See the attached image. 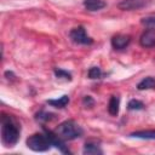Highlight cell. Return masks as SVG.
Masks as SVG:
<instances>
[{"label":"cell","mask_w":155,"mask_h":155,"mask_svg":"<svg viewBox=\"0 0 155 155\" xmlns=\"http://www.w3.org/2000/svg\"><path fill=\"white\" fill-rule=\"evenodd\" d=\"M21 136V124L15 115L1 113V142L5 147L17 144Z\"/></svg>","instance_id":"obj_1"},{"label":"cell","mask_w":155,"mask_h":155,"mask_svg":"<svg viewBox=\"0 0 155 155\" xmlns=\"http://www.w3.org/2000/svg\"><path fill=\"white\" fill-rule=\"evenodd\" d=\"M54 132L64 142L65 140H73V139L80 138L84 134V130L74 120H65V121L61 122L56 127Z\"/></svg>","instance_id":"obj_2"},{"label":"cell","mask_w":155,"mask_h":155,"mask_svg":"<svg viewBox=\"0 0 155 155\" xmlns=\"http://www.w3.org/2000/svg\"><path fill=\"white\" fill-rule=\"evenodd\" d=\"M25 143H27V147L29 149H31L33 151H39V153L47 151L52 147V143H51V140L48 139V137L45 132L34 133V134L29 136L27 138Z\"/></svg>","instance_id":"obj_3"},{"label":"cell","mask_w":155,"mask_h":155,"mask_svg":"<svg viewBox=\"0 0 155 155\" xmlns=\"http://www.w3.org/2000/svg\"><path fill=\"white\" fill-rule=\"evenodd\" d=\"M69 38L74 44H78V45H91V44H93L92 38L86 34V30L82 25L73 28L69 31Z\"/></svg>","instance_id":"obj_4"},{"label":"cell","mask_w":155,"mask_h":155,"mask_svg":"<svg viewBox=\"0 0 155 155\" xmlns=\"http://www.w3.org/2000/svg\"><path fill=\"white\" fill-rule=\"evenodd\" d=\"M149 2L150 0H121L117 4V7L122 11H133L148 6Z\"/></svg>","instance_id":"obj_5"},{"label":"cell","mask_w":155,"mask_h":155,"mask_svg":"<svg viewBox=\"0 0 155 155\" xmlns=\"http://www.w3.org/2000/svg\"><path fill=\"white\" fill-rule=\"evenodd\" d=\"M42 131L47 134V137H48V139L51 140V143H52V145H53V147H56V148H57L59 151H62L63 154H70V150L67 148V145H65L64 140H63V139H61V138L56 134V132H54V131L47 130V128H45V127H42Z\"/></svg>","instance_id":"obj_6"},{"label":"cell","mask_w":155,"mask_h":155,"mask_svg":"<svg viewBox=\"0 0 155 155\" xmlns=\"http://www.w3.org/2000/svg\"><path fill=\"white\" fill-rule=\"evenodd\" d=\"M139 44L142 47H145V48L154 47L155 46V29L154 28L145 29L139 38Z\"/></svg>","instance_id":"obj_7"},{"label":"cell","mask_w":155,"mask_h":155,"mask_svg":"<svg viewBox=\"0 0 155 155\" xmlns=\"http://www.w3.org/2000/svg\"><path fill=\"white\" fill-rule=\"evenodd\" d=\"M131 42V36L125 34H116L111 38V46L114 50H124Z\"/></svg>","instance_id":"obj_8"},{"label":"cell","mask_w":155,"mask_h":155,"mask_svg":"<svg viewBox=\"0 0 155 155\" xmlns=\"http://www.w3.org/2000/svg\"><path fill=\"white\" fill-rule=\"evenodd\" d=\"M82 153L85 155H101V154H103V150L101 149V145L98 143L90 140V142L85 143Z\"/></svg>","instance_id":"obj_9"},{"label":"cell","mask_w":155,"mask_h":155,"mask_svg":"<svg viewBox=\"0 0 155 155\" xmlns=\"http://www.w3.org/2000/svg\"><path fill=\"white\" fill-rule=\"evenodd\" d=\"M104 0H84V6L87 11H99L105 7Z\"/></svg>","instance_id":"obj_10"},{"label":"cell","mask_w":155,"mask_h":155,"mask_svg":"<svg viewBox=\"0 0 155 155\" xmlns=\"http://www.w3.org/2000/svg\"><path fill=\"white\" fill-rule=\"evenodd\" d=\"M130 137L139 138V139L155 140V130H142V131H136V132L130 133Z\"/></svg>","instance_id":"obj_11"},{"label":"cell","mask_w":155,"mask_h":155,"mask_svg":"<svg viewBox=\"0 0 155 155\" xmlns=\"http://www.w3.org/2000/svg\"><path fill=\"white\" fill-rule=\"evenodd\" d=\"M119 107H120V98L117 96H111L108 103V111L110 115L116 116L119 114Z\"/></svg>","instance_id":"obj_12"},{"label":"cell","mask_w":155,"mask_h":155,"mask_svg":"<svg viewBox=\"0 0 155 155\" xmlns=\"http://www.w3.org/2000/svg\"><path fill=\"white\" fill-rule=\"evenodd\" d=\"M137 88H138L139 91H143V90H153V88H155V79H154L153 76H147V78H144L142 81L138 82Z\"/></svg>","instance_id":"obj_13"},{"label":"cell","mask_w":155,"mask_h":155,"mask_svg":"<svg viewBox=\"0 0 155 155\" xmlns=\"http://www.w3.org/2000/svg\"><path fill=\"white\" fill-rule=\"evenodd\" d=\"M46 103L52 105V107H54V108H64L69 103V96L64 94V96H62V97H59L57 99H47Z\"/></svg>","instance_id":"obj_14"},{"label":"cell","mask_w":155,"mask_h":155,"mask_svg":"<svg viewBox=\"0 0 155 155\" xmlns=\"http://www.w3.org/2000/svg\"><path fill=\"white\" fill-rule=\"evenodd\" d=\"M54 114H52V113H48V111H45V110H40L39 113H36V115H35V119H36V121H39V122H47V121H51V120H53L54 119Z\"/></svg>","instance_id":"obj_15"},{"label":"cell","mask_w":155,"mask_h":155,"mask_svg":"<svg viewBox=\"0 0 155 155\" xmlns=\"http://www.w3.org/2000/svg\"><path fill=\"white\" fill-rule=\"evenodd\" d=\"M54 75H56V78H58V79H64V80H67V81H70L71 80V74L69 73V71H67V70H64V69H61V68H54Z\"/></svg>","instance_id":"obj_16"},{"label":"cell","mask_w":155,"mask_h":155,"mask_svg":"<svg viewBox=\"0 0 155 155\" xmlns=\"http://www.w3.org/2000/svg\"><path fill=\"white\" fill-rule=\"evenodd\" d=\"M128 110H142L144 109V103L139 99H131L127 104Z\"/></svg>","instance_id":"obj_17"},{"label":"cell","mask_w":155,"mask_h":155,"mask_svg":"<svg viewBox=\"0 0 155 155\" xmlns=\"http://www.w3.org/2000/svg\"><path fill=\"white\" fill-rule=\"evenodd\" d=\"M87 75H88L90 79L94 80V79H101V78L103 76V73H102L101 68H98V67H91V68L88 69Z\"/></svg>","instance_id":"obj_18"},{"label":"cell","mask_w":155,"mask_h":155,"mask_svg":"<svg viewBox=\"0 0 155 155\" xmlns=\"http://www.w3.org/2000/svg\"><path fill=\"white\" fill-rule=\"evenodd\" d=\"M82 105L85 108H92L94 105V99L91 96H84V98H82Z\"/></svg>","instance_id":"obj_19"},{"label":"cell","mask_w":155,"mask_h":155,"mask_svg":"<svg viewBox=\"0 0 155 155\" xmlns=\"http://www.w3.org/2000/svg\"><path fill=\"white\" fill-rule=\"evenodd\" d=\"M142 23H143V24H147V25H155V15L144 17V18L142 19Z\"/></svg>","instance_id":"obj_20"},{"label":"cell","mask_w":155,"mask_h":155,"mask_svg":"<svg viewBox=\"0 0 155 155\" xmlns=\"http://www.w3.org/2000/svg\"><path fill=\"white\" fill-rule=\"evenodd\" d=\"M5 76L8 79V80H13L16 76H15V74H13V71H11V70H7V71H5Z\"/></svg>","instance_id":"obj_21"}]
</instances>
